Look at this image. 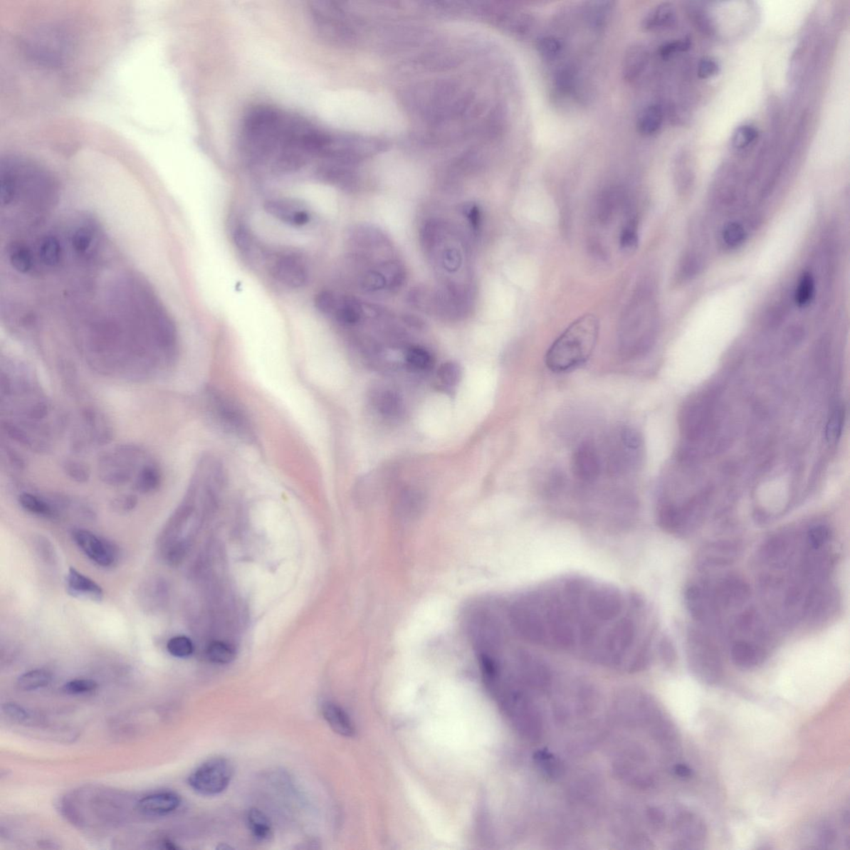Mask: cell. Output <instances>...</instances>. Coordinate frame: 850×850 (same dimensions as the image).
Masks as SVG:
<instances>
[{
	"label": "cell",
	"instance_id": "cell-61",
	"mask_svg": "<svg viewBox=\"0 0 850 850\" xmlns=\"http://www.w3.org/2000/svg\"><path fill=\"white\" fill-rule=\"evenodd\" d=\"M234 242L237 247L243 251H248L252 247L253 239L247 229L239 227L235 230Z\"/></svg>",
	"mask_w": 850,
	"mask_h": 850
},
{
	"label": "cell",
	"instance_id": "cell-42",
	"mask_svg": "<svg viewBox=\"0 0 850 850\" xmlns=\"http://www.w3.org/2000/svg\"><path fill=\"white\" fill-rule=\"evenodd\" d=\"M789 542L787 538L782 537H774L765 545L762 549V557L765 561L776 562L781 561L784 556H787Z\"/></svg>",
	"mask_w": 850,
	"mask_h": 850
},
{
	"label": "cell",
	"instance_id": "cell-17",
	"mask_svg": "<svg viewBox=\"0 0 850 850\" xmlns=\"http://www.w3.org/2000/svg\"><path fill=\"white\" fill-rule=\"evenodd\" d=\"M264 211L279 221L292 226H303L311 218L303 204L292 199H271L265 203Z\"/></svg>",
	"mask_w": 850,
	"mask_h": 850
},
{
	"label": "cell",
	"instance_id": "cell-31",
	"mask_svg": "<svg viewBox=\"0 0 850 850\" xmlns=\"http://www.w3.org/2000/svg\"><path fill=\"white\" fill-rule=\"evenodd\" d=\"M817 294V282L814 275L809 272H804L799 278L797 286L794 288L793 300L799 308H807L814 301Z\"/></svg>",
	"mask_w": 850,
	"mask_h": 850
},
{
	"label": "cell",
	"instance_id": "cell-62",
	"mask_svg": "<svg viewBox=\"0 0 850 850\" xmlns=\"http://www.w3.org/2000/svg\"><path fill=\"white\" fill-rule=\"evenodd\" d=\"M38 550L41 557L48 562H55V554L53 552L51 544L45 538H38L37 540Z\"/></svg>",
	"mask_w": 850,
	"mask_h": 850
},
{
	"label": "cell",
	"instance_id": "cell-29",
	"mask_svg": "<svg viewBox=\"0 0 850 850\" xmlns=\"http://www.w3.org/2000/svg\"><path fill=\"white\" fill-rule=\"evenodd\" d=\"M162 475L158 464L152 459L143 465L134 481V488L140 493H152L162 484Z\"/></svg>",
	"mask_w": 850,
	"mask_h": 850
},
{
	"label": "cell",
	"instance_id": "cell-45",
	"mask_svg": "<svg viewBox=\"0 0 850 850\" xmlns=\"http://www.w3.org/2000/svg\"><path fill=\"white\" fill-rule=\"evenodd\" d=\"M758 138V131L750 125L739 127L734 132L732 138V146L737 151H743L756 142Z\"/></svg>",
	"mask_w": 850,
	"mask_h": 850
},
{
	"label": "cell",
	"instance_id": "cell-33",
	"mask_svg": "<svg viewBox=\"0 0 850 850\" xmlns=\"http://www.w3.org/2000/svg\"><path fill=\"white\" fill-rule=\"evenodd\" d=\"M747 238L748 230L744 224L733 221L725 224L720 234V242L725 249L733 250L743 246Z\"/></svg>",
	"mask_w": 850,
	"mask_h": 850
},
{
	"label": "cell",
	"instance_id": "cell-6",
	"mask_svg": "<svg viewBox=\"0 0 850 850\" xmlns=\"http://www.w3.org/2000/svg\"><path fill=\"white\" fill-rule=\"evenodd\" d=\"M599 322L594 315L579 318L553 342L546 355L547 367L563 373L582 366L597 346Z\"/></svg>",
	"mask_w": 850,
	"mask_h": 850
},
{
	"label": "cell",
	"instance_id": "cell-13",
	"mask_svg": "<svg viewBox=\"0 0 850 850\" xmlns=\"http://www.w3.org/2000/svg\"><path fill=\"white\" fill-rule=\"evenodd\" d=\"M574 476L584 483H593L602 473L601 456L594 444L584 441L574 448L572 457Z\"/></svg>",
	"mask_w": 850,
	"mask_h": 850
},
{
	"label": "cell",
	"instance_id": "cell-40",
	"mask_svg": "<svg viewBox=\"0 0 850 850\" xmlns=\"http://www.w3.org/2000/svg\"><path fill=\"white\" fill-rule=\"evenodd\" d=\"M207 656L215 663L227 664L236 658V649L232 644L224 642H214L207 649Z\"/></svg>",
	"mask_w": 850,
	"mask_h": 850
},
{
	"label": "cell",
	"instance_id": "cell-50",
	"mask_svg": "<svg viewBox=\"0 0 850 850\" xmlns=\"http://www.w3.org/2000/svg\"><path fill=\"white\" fill-rule=\"evenodd\" d=\"M831 529L824 525H818L809 530L808 542L813 549L818 550L831 539Z\"/></svg>",
	"mask_w": 850,
	"mask_h": 850
},
{
	"label": "cell",
	"instance_id": "cell-4",
	"mask_svg": "<svg viewBox=\"0 0 850 850\" xmlns=\"http://www.w3.org/2000/svg\"><path fill=\"white\" fill-rule=\"evenodd\" d=\"M64 23L61 26L58 21H37L14 40L30 73L48 78H63L64 74L68 77L71 73L76 62L78 40Z\"/></svg>",
	"mask_w": 850,
	"mask_h": 850
},
{
	"label": "cell",
	"instance_id": "cell-35",
	"mask_svg": "<svg viewBox=\"0 0 850 850\" xmlns=\"http://www.w3.org/2000/svg\"><path fill=\"white\" fill-rule=\"evenodd\" d=\"M51 681L52 674L48 670L38 668L20 675L17 685L23 691L30 692L47 687Z\"/></svg>",
	"mask_w": 850,
	"mask_h": 850
},
{
	"label": "cell",
	"instance_id": "cell-64",
	"mask_svg": "<svg viewBox=\"0 0 850 850\" xmlns=\"http://www.w3.org/2000/svg\"><path fill=\"white\" fill-rule=\"evenodd\" d=\"M843 822L844 823V824H846V826L847 827H849V812L844 814Z\"/></svg>",
	"mask_w": 850,
	"mask_h": 850
},
{
	"label": "cell",
	"instance_id": "cell-28",
	"mask_svg": "<svg viewBox=\"0 0 850 850\" xmlns=\"http://www.w3.org/2000/svg\"><path fill=\"white\" fill-rule=\"evenodd\" d=\"M363 315L362 305L357 298L343 297L338 298L332 316L344 326H354L361 322Z\"/></svg>",
	"mask_w": 850,
	"mask_h": 850
},
{
	"label": "cell",
	"instance_id": "cell-12",
	"mask_svg": "<svg viewBox=\"0 0 850 850\" xmlns=\"http://www.w3.org/2000/svg\"><path fill=\"white\" fill-rule=\"evenodd\" d=\"M209 406L212 409L214 417L218 419L222 426L227 429L238 436L250 438L251 428L249 426L248 419L237 404L224 394L216 392H209L208 397Z\"/></svg>",
	"mask_w": 850,
	"mask_h": 850
},
{
	"label": "cell",
	"instance_id": "cell-51",
	"mask_svg": "<svg viewBox=\"0 0 850 850\" xmlns=\"http://www.w3.org/2000/svg\"><path fill=\"white\" fill-rule=\"evenodd\" d=\"M338 298L337 295L330 291H323L317 295L315 298V306L318 311L327 316H332L336 308Z\"/></svg>",
	"mask_w": 850,
	"mask_h": 850
},
{
	"label": "cell",
	"instance_id": "cell-7",
	"mask_svg": "<svg viewBox=\"0 0 850 850\" xmlns=\"http://www.w3.org/2000/svg\"><path fill=\"white\" fill-rule=\"evenodd\" d=\"M606 452V467L612 476L633 473L642 464L644 457L642 435L632 427H619L608 439Z\"/></svg>",
	"mask_w": 850,
	"mask_h": 850
},
{
	"label": "cell",
	"instance_id": "cell-23",
	"mask_svg": "<svg viewBox=\"0 0 850 850\" xmlns=\"http://www.w3.org/2000/svg\"><path fill=\"white\" fill-rule=\"evenodd\" d=\"M731 657L737 667L752 669L762 665L767 658V654L757 644L741 640L733 644Z\"/></svg>",
	"mask_w": 850,
	"mask_h": 850
},
{
	"label": "cell",
	"instance_id": "cell-47",
	"mask_svg": "<svg viewBox=\"0 0 850 850\" xmlns=\"http://www.w3.org/2000/svg\"><path fill=\"white\" fill-rule=\"evenodd\" d=\"M438 378L444 387L457 386L462 378L461 367L454 362L444 363L439 369Z\"/></svg>",
	"mask_w": 850,
	"mask_h": 850
},
{
	"label": "cell",
	"instance_id": "cell-36",
	"mask_svg": "<svg viewBox=\"0 0 850 850\" xmlns=\"http://www.w3.org/2000/svg\"><path fill=\"white\" fill-rule=\"evenodd\" d=\"M639 221L637 215L632 211L626 214L621 234H619V246L624 251L631 252L636 249L639 243Z\"/></svg>",
	"mask_w": 850,
	"mask_h": 850
},
{
	"label": "cell",
	"instance_id": "cell-53",
	"mask_svg": "<svg viewBox=\"0 0 850 850\" xmlns=\"http://www.w3.org/2000/svg\"><path fill=\"white\" fill-rule=\"evenodd\" d=\"M441 263L448 272L453 273L461 266L462 256L458 250L455 248L444 249L441 256Z\"/></svg>",
	"mask_w": 850,
	"mask_h": 850
},
{
	"label": "cell",
	"instance_id": "cell-2",
	"mask_svg": "<svg viewBox=\"0 0 850 850\" xmlns=\"http://www.w3.org/2000/svg\"><path fill=\"white\" fill-rule=\"evenodd\" d=\"M331 138L308 119L260 105L245 115L239 147L249 167L287 176L317 164Z\"/></svg>",
	"mask_w": 850,
	"mask_h": 850
},
{
	"label": "cell",
	"instance_id": "cell-54",
	"mask_svg": "<svg viewBox=\"0 0 850 850\" xmlns=\"http://www.w3.org/2000/svg\"><path fill=\"white\" fill-rule=\"evenodd\" d=\"M3 713L7 717L19 723L26 722L30 718L28 710L25 709L21 705L14 703H4L2 706Z\"/></svg>",
	"mask_w": 850,
	"mask_h": 850
},
{
	"label": "cell",
	"instance_id": "cell-21",
	"mask_svg": "<svg viewBox=\"0 0 850 850\" xmlns=\"http://www.w3.org/2000/svg\"><path fill=\"white\" fill-rule=\"evenodd\" d=\"M649 60V50L644 43H634L627 48L622 62V77L627 83H633L641 77Z\"/></svg>",
	"mask_w": 850,
	"mask_h": 850
},
{
	"label": "cell",
	"instance_id": "cell-34",
	"mask_svg": "<svg viewBox=\"0 0 850 850\" xmlns=\"http://www.w3.org/2000/svg\"><path fill=\"white\" fill-rule=\"evenodd\" d=\"M376 406L378 411L388 419L401 417L404 412V404L402 398L397 393L391 391L379 394L376 399Z\"/></svg>",
	"mask_w": 850,
	"mask_h": 850
},
{
	"label": "cell",
	"instance_id": "cell-19",
	"mask_svg": "<svg viewBox=\"0 0 850 850\" xmlns=\"http://www.w3.org/2000/svg\"><path fill=\"white\" fill-rule=\"evenodd\" d=\"M182 798L171 791L157 792L145 796L137 804L138 811L149 817H164L176 812Z\"/></svg>",
	"mask_w": 850,
	"mask_h": 850
},
{
	"label": "cell",
	"instance_id": "cell-37",
	"mask_svg": "<svg viewBox=\"0 0 850 850\" xmlns=\"http://www.w3.org/2000/svg\"><path fill=\"white\" fill-rule=\"evenodd\" d=\"M702 263L701 258L696 253L687 252L685 253L680 260L676 275H675L677 283H683L696 277L700 270L702 269Z\"/></svg>",
	"mask_w": 850,
	"mask_h": 850
},
{
	"label": "cell",
	"instance_id": "cell-3",
	"mask_svg": "<svg viewBox=\"0 0 850 850\" xmlns=\"http://www.w3.org/2000/svg\"><path fill=\"white\" fill-rule=\"evenodd\" d=\"M2 369V426L8 436L38 452L47 451L57 434L58 418L31 372L7 362Z\"/></svg>",
	"mask_w": 850,
	"mask_h": 850
},
{
	"label": "cell",
	"instance_id": "cell-39",
	"mask_svg": "<svg viewBox=\"0 0 850 850\" xmlns=\"http://www.w3.org/2000/svg\"><path fill=\"white\" fill-rule=\"evenodd\" d=\"M675 174L679 189L684 192L689 191L693 184V172L687 154H678L675 162Z\"/></svg>",
	"mask_w": 850,
	"mask_h": 850
},
{
	"label": "cell",
	"instance_id": "cell-52",
	"mask_svg": "<svg viewBox=\"0 0 850 850\" xmlns=\"http://www.w3.org/2000/svg\"><path fill=\"white\" fill-rule=\"evenodd\" d=\"M844 423V412L841 409L834 411L829 419L827 427V439L829 443H834L841 436Z\"/></svg>",
	"mask_w": 850,
	"mask_h": 850
},
{
	"label": "cell",
	"instance_id": "cell-41",
	"mask_svg": "<svg viewBox=\"0 0 850 850\" xmlns=\"http://www.w3.org/2000/svg\"><path fill=\"white\" fill-rule=\"evenodd\" d=\"M406 360L409 367L419 372L428 371L433 364L431 354L421 347L409 348L406 354Z\"/></svg>",
	"mask_w": 850,
	"mask_h": 850
},
{
	"label": "cell",
	"instance_id": "cell-48",
	"mask_svg": "<svg viewBox=\"0 0 850 850\" xmlns=\"http://www.w3.org/2000/svg\"><path fill=\"white\" fill-rule=\"evenodd\" d=\"M167 650L174 657L188 658L194 652V644L188 637L179 636L169 640Z\"/></svg>",
	"mask_w": 850,
	"mask_h": 850
},
{
	"label": "cell",
	"instance_id": "cell-57",
	"mask_svg": "<svg viewBox=\"0 0 850 850\" xmlns=\"http://www.w3.org/2000/svg\"><path fill=\"white\" fill-rule=\"evenodd\" d=\"M465 217L468 220L474 231H478L482 224V211L476 204H468L463 209Z\"/></svg>",
	"mask_w": 850,
	"mask_h": 850
},
{
	"label": "cell",
	"instance_id": "cell-46",
	"mask_svg": "<svg viewBox=\"0 0 850 850\" xmlns=\"http://www.w3.org/2000/svg\"><path fill=\"white\" fill-rule=\"evenodd\" d=\"M361 283L362 288L369 293L381 291L388 288L387 278L381 266L379 270H369L364 273Z\"/></svg>",
	"mask_w": 850,
	"mask_h": 850
},
{
	"label": "cell",
	"instance_id": "cell-8",
	"mask_svg": "<svg viewBox=\"0 0 850 850\" xmlns=\"http://www.w3.org/2000/svg\"><path fill=\"white\" fill-rule=\"evenodd\" d=\"M687 658L692 673L703 683L714 684L722 678L721 655L712 640L699 629H690L688 632Z\"/></svg>",
	"mask_w": 850,
	"mask_h": 850
},
{
	"label": "cell",
	"instance_id": "cell-44",
	"mask_svg": "<svg viewBox=\"0 0 850 850\" xmlns=\"http://www.w3.org/2000/svg\"><path fill=\"white\" fill-rule=\"evenodd\" d=\"M563 43L561 39L553 35L544 36L538 40L537 50L542 58L548 61L557 59L563 51Z\"/></svg>",
	"mask_w": 850,
	"mask_h": 850
},
{
	"label": "cell",
	"instance_id": "cell-18",
	"mask_svg": "<svg viewBox=\"0 0 850 850\" xmlns=\"http://www.w3.org/2000/svg\"><path fill=\"white\" fill-rule=\"evenodd\" d=\"M750 596L751 589L748 583L741 577L735 576L724 578L718 584L716 592L713 594L717 604L726 608L743 606L748 601Z\"/></svg>",
	"mask_w": 850,
	"mask_h": 850
},
{
	"label": "cell",
	"instance_id": "cell-5",
	"mask_svg": "<svg viewBox=\"0 0 850 850\" xmlns=\"http://www.w3.org/2000/svg\"><path fill=\"white\" fill-rule=\"evenodd\" d=\"M658 309L651 290L640 288L627 305L619 322V351L631 361L646 355L657 336Z\"/></svg>",
	"mask_w": 850,
	"mask_h": 850
},
{
	"label": "cell",
	"instance_id": "cell-27",
	"mask_svg": "<svg viewBox=\"0 0 850 850\" xmlns=\"http://www.w3.org/2000/svg\"><path fill=\"white\" fill-rule=\"evenodd\" d=\"M678 831L686 839L688 844L703 841L708 834V829L703 819L696 814L685 812L678 817L676 822Z\"/></svg>",
	"mask_w": 850,
	"mask_h": 850
},
{
	"label": "cell",
	"instance_id": "cell-58",
	"mask_svg": "<svg viewBox=\"0 0 850 850\" xmlns=\"http://www.w3.org/2000/svg\"><path fill=\"white\" fill-rule=\"evenodd\" d=\"M819 841L824 848L832 846L836 841L837 832L831 824H823L819 829Z\"/></svg>",
	"mask_w": 850,
	"mask_h": 850
},
{
	"label": "cell",
	"instance_id": "cell-24",
	"mask_svg": "<svg viewBox=\"0 0 850 850\" xmlns=\"http://www.w3.org/2000/svg\"><path fill=\"white\" fill-rule=\"evenodd\" d=\"M322 713L329 726L340 736L352 738L356 735V728L345 710L333 702H325Z\"/></svg>",
	"mask_w": 850,
	"mask_h": 850
},
{
	"label": "cell",
	"instance_id": "cell-43",
	"mask_svg": "<svg viewBox=\"0 0 850 850\" xmlns=\"http://www.w3.org/2000/svg\"><path fill=\"white\" fill-rule=\"evenodd\" d=\"M613 3L609 1L594 2L588 7V21L596 28H602L611 16Z\"/></svg>",
	"mask_w": 850,
	"mask_h": 850
},
{
	"label": "cell",
	"instance_id": "cell-16",
	"mask_svg": "<svg viewBox=\"0 0 850 850\" xmlns=\"http://www.w3.org/2000/svg\"><path fill=\"white\" fill-rule=\"evenodd\" d=\"M631 209L626 191L621 187H613L604 189L599 196L594 214L599 224L607 225L621 209L626 212Z\"/></svg>",
	"mask_w": 850,
	"mask_h": 850
},
{
	"label": "cell",
	"instance_id": "cell-55",
	"mask_svg": "<svg viewBox=\"0 0 850 850\" xmlns=\"http://www.w3.org/2000/svg\"><path fill=\"white\" fill-rule=\"evenodd\" d=\"M691 46L688 39H680L663 45L660 53L664 58L670 57L677 53L686 52Z\"/></svg>",
	"mask_w": 850,
	"mask_h": 850
},
{
	"label": "cell",
	"instance_id": "cell-49",
	"mask_svg": "<svg viewBox=\"0 0 850 850\" xmlns=\"http://www.w3.org/2000/svg\"><path fill=\"white\" fill-rule=\"evenodd\" d=\"M98 687V683L93 679L77 678L65 683L63 691L69 695H83L94 692Z\"/></svg>",
	"mask_w": 850,
	"mask_h": 850
},
{
	"label": "cell",
	"instance_id": "cell-60",
	"mask_svg": "<svg viewBox=\"0 0 850 850\" xmlns=\"http://www.w3.org/2000/svg\"><path fill=\"white\" fill-rule=\"evenodd\" d=\"M137 505V498L133 495H125L113 502V508L119 513L131 512Z\"/></svg>",
	"mask_w": 850,
	"mask_h": 850
},
{
	"label": "cell",
	"instance_id": "cell-14",
	"mask_svg": "<svg viewBox=\"0 0 850 850\" xmlns=\"http://www.w3.org/2000/svg\"><path fill=\"white\" fill-rule=\"evenodd\" d=\"M684 602L693 619L701 624L714 621L717 614V602L706 587L691 584L684 592Z\"/></svg>",
	"mask_w": 850,
	"mask_h": 850
},
{
	"label": "cell",
	"instance_id": "cell-25",
	"mask_svg": "<svg viewBox=\"0 0 850 850\" xmlns=\"http://www.w3.org/2000/svg\"><path fill=\"white\" fill-rule=\"evenodd\" d=\"M676 9L670 3L655 5L645 14L642 19V27L647 31H659L671 27L676 21Z\"/></svg>",
	"mask_w": 850,
	"mask_h": 850
},
{
	"label": "cell",
	"instance_id": "cell-30",
	"mask_svg": "<svg viewBox=\"0 0 850 850\" xmlns=\"http://www.w3.org/2000/svg\"><path fill=\"white\" fill-rule=\"evenodd\" d=\"M663 110L659 104H650L642 110L637 120V129L644 136H653L662 127Z\"/></svg>",
	"mask_w": 850,
	"mask_h": 850
},
{
	"label": "cell",
	"instance_id": "cell-11",
	"mask_svg": "<svg viewBox=\"0 0 850 850\" xmlns=\"http://www.w3.org/2000/svg\"><path fill=\"white\" fill-rule=\"evenodd\" d=\"M72 535L80 550L98 566L109 568L117 563L120 553L116 545L88 530L76 529Z\"/></svg>",
	"mask_w": 850,
	"mask_h": 850
},
{
	"label": "cell",
	"instance_id": "cell-56",
	"mask_svg": "<svg viewBox=\"0 0 850 850\" xmlns=\"http://www.w3.org/2000/svg\"><path fill=\"white\" fill-rule=\"evenodd\" d=\"M719 72V66L716 61L711 58H703L699 62L698 67V74L700 78L708 79L716 75Z\"/></svg>",
	"mask_w": 850,
	"mask_h": 850
},
{
	"label": "cell",
	"instance_id": "cell-38",
	"mask_svg": "<svg viewBox=\"0 0 850 850\" xmlns=\"http://www.w3.org/2000/svg\"><path fill=\"white\" fill-rule=\"evenodd\" d=\"M167 596V587L161 579H153L143 587L142 602L147 607L156 609L161 606Z\"/></svg>",
	"mask_w": 850,
	"mask_h": 850
},
{
	"label": "cell",
	"instance_id": "cell-63",
	"mask_svg": "<svg viewBox=\"0 0 850 850\" xmlns=\"http://www.w3.org/2000/svg\"><path fill=\"white\" fill-rule=\"evenodd\" d=\"M674 772L678 777L687 779L693 776V770L687 765L679 764L674 768Z\"/></svg>",
	"mask_w": 850,
	"mask_h": 850
},
{
	"label": "cell",
	"instance_id": "cell-10",
	"mask_svg": "<svg viewBox=\"0 0 850 850\" xmlns=\"http://www.w3.org/2000/svg\"><path fill=\"white\" fill-rule=\"evenodd\" d=\"M233 775L234 768L228 759L214 757L194 770L189 775L188 783L193 791L201 796L214 797L228 788Z\"/></svg>",
	"mask_w": 850,
	"mask_h": 850
},
{
	"label": "cell",
	"instance_id": "cell-20",
	"mask_svg": "<svg viewBox=\"0 0 850 850\" xmlns=\"http://www.w3.org/2000/svg\"><path fill=\"white\" fill-rule=\"evenodd\" d=\"M66 588L70 596L83 601L101 602L104 597L103 589L98 583L73 567L68 570Z\"/></svg>",
	"mask_w": 850,
	"mask_h": 850
},
{
	"label": "cell",
	"instance_id": "cell-26",
	"mask_svg": "<svg viewBox=\"0 0 850 850\" xmlns=\"http://www.w3.org/2000/svg\"><path fill=\"white\" fill-rule=\"evenodd\" d=\"M19 503L25 511L40 518L58 519L60 516L57 504L51 500L28 492L19 495Z\"/></svg>",
	"mask_w": 850,
	"mask_h": 850
},
{
	"label": "cell",
	"instance_id": "cell-9",
	"mask_svg": "<svg viewBox=\"0 0 850 850\" xmlns=\"http://www.w3.org/2000/svg\"><path fill=\"white\" fill-rule=\"evenodd\" d=\"M147 461L141 449L131 445H124L100 458L99 476L107 484L123 485L133 479L135 481L140 470Z\"/></svg>",
	"mask_w": 850,
	"mask_h": 850
},
{
	"label": "cell",
	"instance_id": "cell-32",
	"mask_svg": "<svg viewBox=\"0 0 850 850\" xmlns=\"http://www.w3.org/2000/svg\"><path fill=\"white\" fill-rule=\"evenodd\" d=\"M247 824L249 831L258 841H268L273 836L272 824L266 814L260 809L257 808L249 809L247 813Z\"/></svg>",
	"mask_w": 850,
	"mask_h": 850
},
{
	"label": "cell",
	"instance_id": "cell-59",
	"mask_svg": "<svg viewBox=\"0 0 850 850\" xmlns=\"http://www.w3.org/2000/svg\"><path fill=\"white\" fill-rule=\"evenodd\" d=\"M66 472L69 476L78 480V482H84L89 478V470L82 463L78 462H68L65 465Z\"/></svg>",
	"mask_w": 850,
	"mask_h": 850
},
{
	"label": "cell",
	"instance_id": "cell-1",
	"mask_svg": "<svg viewBox=\"0 0 850 850\" xmlns=\"http://www.w3.org/2000/svg\"><path fill=\"white\" fill-rule=\"evenodd\" d=\"M647 614L641 599L582 577L550 582L507 604L509 626L521 641L613 666L631 664L647 648Z\"/></svg>",
	"mask_w": 850,
	"mask_h": 850
},
{
	"label": "cell",
	"instance_id": "cell-22",
	"mask_svg": "<svg viewBox=\"0 0 850 850\" xmlns=\"http://www.w3.org/2000/svg\"><path fill=\"white\" fill-rule=\"evenodd\" d=\"M741 547L736 542L723 541L709 543L703 549L702 562L710 566H725L734 562L741 553Z\"/></svg>",
	"mask_w": 850,
	"mask_h": 850
},
{
	"label": "cell",
	"instance_id": "cell-15",
	"mask_svg": "<svg viewBox=\"0 0 850 850\" xmlns=\"http://www.w3.org/2000/svg\"><path fill=\"white\" fill-rule=\"evenodd\" d=\"M272 273L278 283L292 289L303 288L308 280L306 265L301 259L293 255H286L279 258L273 264Z\"/></svg>",
	"mask_w": 850,
	"mask_h": 850
}]
</instances>
